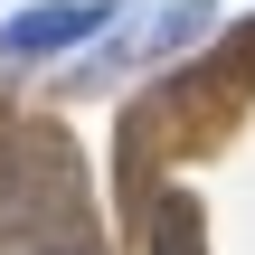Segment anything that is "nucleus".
Wrapping results in <instances>:
<instances>
[{
    "mask_svg": "<svg viewBox=\"0 0 255 255\" xmlns=\"http://www.w3.org/2000/svg\"><path fill=\"white\" fill-rule=\"evenodd\" d=\"M114 19H123V0H28V9L0 19V57H9V66H38V57L95 47Z\"/></svg>",
    "mask_w": 255,
    "mask_h": 255,
    "instance_id": "f257e3e1",
    "label": "nucleus"
},
{
    "mask_svg": "<svg viewBox=\"0 0 255 255\" xmlns=\"http://www.w3.org/2000/svg\"><path fill=\"white\" fill-rule=\"evenodd\" d=\"M218 19V0H170L161 19H151V38H142V57H170V47H189L199 28Z\"/></svg>",
    "mask_w": 255,
    "mask_h": 255,
    "instance_id": "f03ea898",
    "label": "nucleus"
},
{
    "mask_svg": "<svg viewBox=\"0 0 255 255\" xmlns=\"http://www.w3.org/2000/svg\"><path fill=\"white\" fill-rule=\"evenodd\" d=\"M47 255H57V246H47Z\"/></svg>",
    "mask_w": 255,
    "mask_h": 255,
    "instance_id": "7ed1b4c3",
    "label": "nucleus"
}]
</instances>
